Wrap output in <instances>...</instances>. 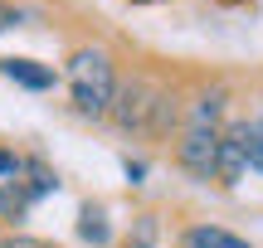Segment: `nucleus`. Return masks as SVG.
I'll use <instances>...</instances> for the list:
<instances>
[{
    "label": "nucleus",
    "instance_id": "9",
    "mask_svg": "<svg viewBox=\"0 0 263 248\" xmlns=\"http://www.w3.org/2000/svg\"><path fill=\"white\" fill-rule=\"evenodd\" d=\"M78 239H83V243H98V248H103L107 239H112L107 219H103V214L93 210V204H83V214H78Z\"/></svg>",
    "mask_w": 263,
    "mask_h": 248
},
{
    "label": "nucleus",
    "instance_id": "5",
    "mask_svg": "<svg viewBox=\"0 0 263 248\" xmlns=\"http://www.w3.org/2000/svg\"><path fill=\"white\" fill-rule=\"evenodd\" d=\"M0 73L10 78V83L29 88V93H49V88L59 83V73L49 64H34V58H0Z\"/></svg>",
    "mask_w": 263,
    "mask_h": 248
},
{
    "label": "nucleus",
    "instance_id": "1",
    "mask_svg": "<svg viewBox=\"0 0 263 248\" xmlns=\"http://www.w3.org/2000/svg\"><path fill=\"white\" fill-rule=\"evenodd\" d=\"M107 117H112L122 132H132V136H161V132L176 127V102H171L156 83L132 78V83H117Z\"/></svg>",
    "mask_w": 263,
    "mask_h": 248
},
{
    "label": "nucleus",
    "instance_id": "7",
    "mask_svg": "<svg viewBox=\"0 0 263 248\" xmlns=\"http://www.w3.org/2000/svg\"><path fill=\"white\" fill-rule=\"evenodd\" d=\"M219 112H224V88H210V93L195 97V107H190V122H185V127H219Z\"/></svg>",
    "mask_w": 263,
    "mask_h": 248
},
{
    "label": "nucleus",
    "instance_id": "12",
    "mask_svg": "<svg viewBox=\"0 0 263 248\" xmlns=\"http://www.w3.org/2000/svg\"><path fill=\"white\" fill-rule=\"evenodd\" d=\"M132 248H156V214H141L132 224Z\"/></svg>",
    "mask_w": 263,
    "mask_h": 248
},
{
    "label": "nucleus",
    "instance_id": "2",
    "mask_svg": "<svg viewBox=\"0 0 263 248\" xmlns=\"http://www.w3.org/2000/svg\"><path fill=\"white\" fill-rule=\"evenodd\" d=\"M68 93H73L78 117H93V122L107 117L112 93H117V73H112L107 49H73V58H68Z\"/></svg>",
    "mask_w": 263,
    "mask_h": 248
},
{
    "label": "nucleus",
    "instance_id": "6",
    "mask_svg": "<svg viewBox=\"0 0 263 248\" xmlns=\"http://www.w3.org/2000/svg\"><path fill=\"white\" fill-rule=\"evenodd\" d=\"M180 248H254V243H244L229 229H215V224H195V229L180 234Z\"/></svg>",
    "mask_w": 263,
    "mask_h": 248
},
{
    "label": "nucleus",
    "instance_id": "13",
    "mask_svg": "<svg viewBox=\"0 0 263 248\" xmlns=\"http://www.w3.org/2000/svg\"><path fill=\"white\" fill-rule=\"evenodd\" d=\"M20 175H25V156H15V151L0 146V180H20Z\"/></svg>",
    "mask_w": 263,
    "mask_h": 248
},
{
    "label": "nucleus",
    "instance_id": "10",
    "mask_svg": "<svg viewBox=\"0 0 263 248\" xmlns=\"http://www.w3.org/2000/svg\"><path fill=\"white\" fill-rule=\"evenodd\" d=\"M244 156H249V171L263 175V117L244 122Z\"/></svg>",
    "mask_w": 263,
    "mask_h": 248
},
{
    "label": "nucleus",
    "instance_id": "8",
    "mask_svg": "<svg viewBox=\"0 0 263 248\" xmlns=\"http://www.w3.org/2000/svg\"><path fill=\"white\" fill-rule=\"evenodd\" d=\"M29 204H34V195L25 190V180H5V190H0V219H25Z\"/></svg>",
    "mask_w": 263,
    "mask_h": 248
},
{
    "label": "nucleus",
    "instance_id": "15",
    "mask_svg": "<svg viewBox=\"0 0 263 248\" xmlns=\"http://www.w3.org/2000/svg\"><path fill=\"white\" fill-rule=\"evenodd\" d=\"M0 248H49V243H39V239H5Z\"/></svg>",
    "mask_w": 263,
    "mask_h": 248
},
{
    "label": "nucleus",
    "instance_id": "16",
    "mask_svg": "<svg viewBox=\"0 0 263 248\" xmlns=\"http://www.w3.org/2000/svg\"><path fill=\"white\" fill-rule=\"evenodd\" d=\"M137 5H151V0H137Z\"/></svg>",
    "mask_w": 263,
    "mask_h": 248
},
{
    "label": "nucleus",
    "instance_id": "4",
    "mask_svg": "<svg viewBox=\"0 0 263 248\" xmlns=\"http://www.w3.org/2000/svg\"><path fill=\"white\" fill-rule=\"evenodd\" d=\"M249 171V156H244V122H229L219 132V146H215V180L219 185H239Z\"/></svg>",
    "mask_w": 263,
    "mask_h": 248
},
{
    "label": "nucleus",
    "instance_id": "3",
    "mask_svg": "<svg viewBox=\"0 0 263 248\" xmlns=\"http://www.w3.org/2000/svg\"><path fill=\"white\" fill-rule=\"evenodd\" d=\"M215 146H219V127H185L176 146L180 171L195 180H215Z\"/></svg>",
    "mask_w": 263,
    "mask_h": 248
},
{
    "label": "nucleus",
    "instance_id": "14",
    "mask_svg": "<svg viewBox=\"0 0 263 248\" xmlns=\"http://www.w3.org/2000/svg\"><path fill=\"white\" fill-rule=\"evenodd\" d=\"M122 171H127V180H132V185H141V175H146V166H141V161H127Z\"/></svg>",
    "mask_w": 263,
    "mask_h": 248
},
{
    "label": "nucleus",
    "instance_id": "11",
    "mask_svg": "<svg viewBox=\"0 0 263 248\" xmlns=\"http://www.w3.org/2000/svg\"><path fill=\"white\" fill-rule=\"evenodd\" d=\"M25 175H29V185H25V190L34 195V200H39V195H54V190H59V175L49 171L44 161H25Z\"/></svg>",
    "mask_w": 263,
    "mask_h": 248
}]
</instances>
